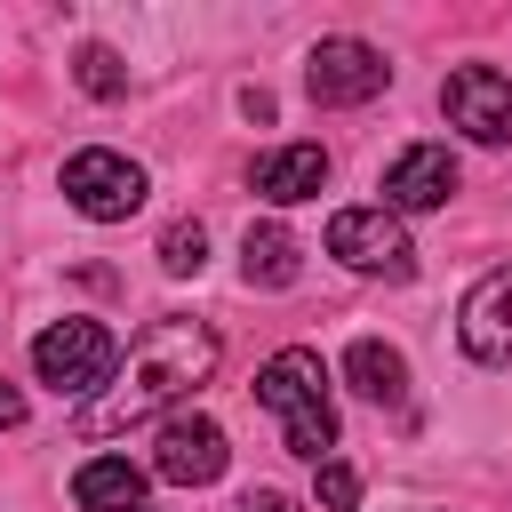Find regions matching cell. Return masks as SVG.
<instances>
[{
    "instance_id": "cell-1",
    "label": "cell",
    "mask_w": 512,
    "mask_h": 512,
    "mask_svg": "<svg viewBox=\"0 0 512 512\" xmlns=\"http://www.w3.org/2000/svg\"><path fill=\"white\" fill-rule=\"evenodd\" d=\"M208 368H216V328H208V320H184V312L152 320V328L136 336V352H128V376H120L104 400L80 408V440H112V432L176 408L192 384H208Z\"/></svg>"
},
{
    "instance_id": "cell-2",
    "label": "cell",
    "mask_w": 512,
    "mask_h": 512,
    "mask_svg": "<svg viewBox=\"0 0 512 512\" xmlns=\"http://www.w3.org/2000/svg\"><path fill=\"white\" fill-rule=\"evenodd\" d=\"M256 400L280 416L288 456L328 464V448H336V408H328V368H320V352H312V344L272 352V360L256 368Z\"/></svg>"
},
{
    "instance_id": "cell-3",
    "label": "cell",
    "mask_w": 512,
    "mask_h": 512,
    "mask_svg": "<svg viewBox=\"0 0 512 512\" xmlns=\"http://www.w3.org/2000/svg\"><path fill=\"white\" fill-rule=\"evenodd\" d=\"M112 360H120V344H112L104 320H56V328L32 336V368H40V384L64 392V400L112 384Z\"/></svg>"
},
{
    "instance_id": "cell-4",
    "label": "cell",
    "mask_w": 512,
    "mask_h": 512,
    "mask_svg": "<svg viewBox=\"0 0 512 512\" xmlns=\"http://www.w3.org/2000/svg\"><path fill=\"white\" fill-rule=\"evenodd\" d=\"M64 200L80 208V216H96V224H120V216H136L144 208V168L128 160V152H72L64 160Z\"/></svg>"
},
{
    "instance_id": "cell-5",
    "label": "cell",
    "mask_w": 512,
    "mask_h": 512,
    "mask_svg": "<svg viewBox=\"0 0 512 512\" xmlns=\"http://www.w3.org/2000/svg\"><path fill=\"white\" fill-rule=\"evenodd\" d=\"M328 256H344L352 272H384V280L416 272V248H408L392 208H336L328 216Z\"/></svg>"
},
{
    "instance_id": "cell-6",
    "label": "cell",
    "mask_w": 512,
    "mask_h": 512,
    "mask_svg": "<svg viewBox=\"0 0 512 512\" xmlns=\"http://www.w3.org/2000/svg\"><path fill=\"white\" fill-rule=\"evenodd\" d=\"M448 120L472 136V144H512V80L488 72V64H456L448 88H440Z\"/></svg>"
},
{
    "instance_id": "cell-7",
    "label": "cell",
    "mask_w": 512,
    "mask_h": 512,
    "mask_svg": "<svg viewBox=\"0 0 512 512\" xmlns=\"http://www.w3.org/2000/svg\"><path fill=\"white\" fill-rule=\"evenodd\" d=\"M304 80H312V104H368V96H384L392 64L368 40H320L312 64H304Z\"/></svg>"
},
{
    "instance_id": "cell-8",
    "label": "cell",
    "mask_w": 512,
    "mask_h": 512,
    "mask_svg": "<svg viewBox=\"0 0 512 512\" xmlns=\"http://www.w3.org/2000/svg\"><path fill=\"white\" fill-rule=\"evenodd\" d=\"M224 456H232V448H224V424H216V416H168L152 472L176 480V488H208V480L224 472Z\"/></svg>"
},
{
    "instance_id": "cell-9",
    "label": "cell",
    "mask_w": 512,
    "mask_h": 512,
    "mask_svg": "<svg viewBox=\"0 0 512 512\" xmlns=\"http://www.w3.org/2000/svg\"><path fill=\"white\" fill-rule=\"evenodd\" d=\"M456 344H464V360H480V368L512 360V264H496V272L464 296V312H456Z\"/></svg>"
},
{
    "instance_id": "cell-10",
    "label": "cell",
    "mask_w": 512,
    "mask_h": 512,
    "mask_svg": "<svg viewBox=\"0 0 512 512\" xmlns=\"http://www.w3.org/2000/svg\"><path fill=\"white\" fill-rule=\"evenodd\" d=\"M448 192H456V160H448V144H408V152L384 168V208L424 216V208H448Z\"/></svg>"
},
{
    "instance_id": "cell-11",
    "label": "cell",
    "mask_w": 512,
    "mask_h": 512,
    "mask_svg": "<svg viewBox=\"0 0 512 512\" xmlns=\"http://www.w3.org/2000/svg\"><path fill=\"white\" fill-rule=\"evenodd\" d=\"M320 184H328V152H320V144H280V152L256 160V192H264L272 208H296V200H312Z\"/></svg>"
},
{
    "instance_id": "cell-12",
    "label": "cell",
    "mask_w": 512,
    "mask_h": 512,
    "mask_svg": "<svg viewBox=\"0 0 512 512\" xmlns=\"http://www.w3.org/2000/svg\"><path fill=\"white\" fill-rule=\"evenodd\" d=\"M72 504L80 512H144V472L128 456H88L72 472Z\"/></svg>"
},
{
    "instance_id": "cell-13",
    "label": "cell",
    "mask_w": 512,
    "mask_h": 512,
    "mask_svg": "<svg viewBox=\"0 0 512 512\" xmlns=\"http://www.w3.org/2000/svg\"><path fill=\"white\" fill-rule=\"evenodd\" d=\"M344 376H352V392L376 400V408H400V400H408V360H400L384 336H360V344L344 352Z\"/></svg>"
},
{
    "instance_id": "cell-14",
    "label": "cell",
    "mask_w": 512,
    "mask_h": 512,
    "mask_svg": "<svg viewBox=\"0 0 512 512\" xmlns=\"http://www.w3.org/2000/svg\"><path fill=\"white\" fill-rule=\"evenodd\" d=\"M240 272H248V288H288V280H296V240H288L280 224H248Z\"/></svg>"
},
{
    "instance_id": "cell-15",
    "label": "cell",
    "mask_w": 512,
    "mask_h": 512,
    "mask_svg": "<svg viewBox=\"0 0 512 512\" xmlns=\"http://www.w3.org/2000/svg\"><path fill=\"white\" fill-rule=\"evenodd\" d=\"M72 64H80V88H88V96H120V88H128L120 56H112V48H96V40H88V48L72 56Z\"/></svg>"
},
{
    "instance_id": "cell-16",
    "label": "cell",
    "mask_w": 512,
    "mask_h": 512,
    "mask_svg": "<svg viewBox=\"0 0 512 512\" xmlns=\"http://www.w3.org/2000/svg\"><path fill=\"white\" fill-rule=\"evenodd\" d=\"M200 256H208V232L200 224H168L160 232V264L168 272H200Z\"/></svg>"
},
{
    "instance_id": "cell-17",
    "label": "cell",
    "mask_w": 512,
    "mask_h": 512,
    "mask_svg": "<svg viewBox=\"0 0 512 512\" xmlns=\"http://www.w3.org/2000/svg\"><path fill=\"white\" fill-rule=\"evenodd\" d=\"M320 504H328V512H352V504H360V472H352V464H320Z\"/></svg>"
},
{
    "instance_id": "cell-18",
    "label": "cell",
    "mask_w": 512,
    "mask_h": 512,
    "mask_svg": "<svg viewBox=\"0 0 512 512\" xmlns=\"http://www.w3.org/2000/svg\"><path fill=\"white\" fill-rule=\"evenodd\" d=\"M232 512H296V496H280V488H248Z\"/></svg>"
},
{
    "instance_id": "cell-19",
    "label": "cell",
    "mask_w": 512,
    "mask_h": 512,
    "mask_svg": "<svg viewBox=\"0 0 512 512\" xmlns=\"http://www.w3.org/2000/svg\"><path fill=\"white\" fill-rule=\"evenodd\" d=\"M0 424H24V392L16 384H0Z\"/></svg>"
},
{
    "instance_id": "cell-20",
    "label": "cell",
    "mask_w": 512,
    "mask_h": 512,
    "mask_svg": "<svg viewBox=\"0 0 512 512\" xmlns=\"http://www.w3.org/2000/svg\"><path fill=\"white\" fill-rule=\"evenodd\" d=\"M144 512H152V504H144Z\"/></svg>"
}]
</instances>
